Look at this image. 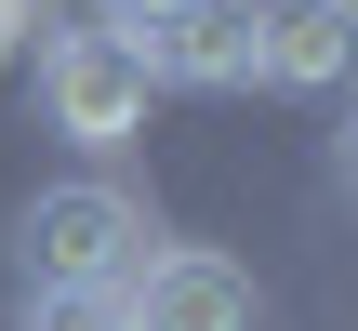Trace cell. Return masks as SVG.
Segmentation results:
<instances>
[{
  "label": "cell",
  "mask_w": 358,
  "mask_h": 331,
  "mask_svg": "<svg viewBox=\"0 0 358 331\" xmlns=\"http://www.w3.org/2000/svg\"><path fill=\"white\" fill-rule=\"evenodd\" d=\"M159 13H186V0H93V27H120V40H146Z\"/></svg>",
  "instance_id": "obj_7"
},
{
  "label": "cell",
  "mask_w": 358,
  "mask_h": 331,
  "mask_svg": "<svg viewBox=\"0 0 358 331\" xmlns=\"http://www.w3.org/2000/svg\"><path fill=\"white\" fill-rule=\"evenodd\" d=\"M0 331H120V305H13Z\"/></svg>",
  "instance_id": "obj_6"
},
{
  "label": "cell",
  "mask_w": 358,
  "mask_h": 331,
  "mask_svg": "<svg viewBox=\"0 0 358 331\" xmlns=\"http://www.w3.org/2000/svg\"><path fill=\"white\" fill-rule=\"evenodd\" d=\"M40 27V0H0V66H13V40Z\"/></svg>",
  "instance_id": "obj_8"
},
{
  "label": "cell",
  "mask_w": 358,
  "mask_h": 331,
  "mask_svg": "<svg viewBox=\"0 0 358 331\" xmlns=\"http://www.w3.org/2000/svg\"><path fill=\"white\" fill-rule=\"evenodd\" d=\"M13 265H27L40 305H106V292L146 265V212H133L120 186H40V199L13 212Z\"/></svg>",
  "instance_id": "obj_1"
},
{
  "label": "cell",
  "mask_w": 358,
  "mask_h": 331,
  "mask_svg": "<svg viewBox=\"0 0 358 331\" xmlns=\"http://www.w3.org/2000/svg\"><path fill=\"white\" fill-rule=\"evenodd\" d=\"M120 331H252V265H226V252H146L120 292Z\"/></svg>",
  "instance_id": "obj_3"
},
{
  "label": "cell",
  "mask_w": 358,
  "mask_h": 331,
  "mask_svg": "<svg viewBox=\"0 0 358 331\" xmlns=\"http://www.w3.org/2000/svg\"><path fill=\"white\" fill-rule=\"evenodd\" d=\"M133 53H146V80H173V93H239V80H252V0H186V13H159Z\"/></svg>",
  "instance_id": "obj_4"
},
{
  "label": "cell",
  "mask_w": 358,
  "mask_h": 331,
  "mask_svg": "<svg viewBox=\"0 0 358 331\" xmlns=\"http://www.w3.org/2000/svg\"><path fill=\"white\" fill-rule=\"evenodd\" d=\"M146 93H159V80H146V53H133L120 27H53V40H40V133H66V146L106 159V146L146 133Z\"/></svg>",
  "instance_id": "obj_2"
},
{
  "label": "cell",
  "mask_w": 358,
  "mask_h": 331,
  "mask_svg": "<svg viewBox=\"0 0 358 331\" xmlns=\"http://www.w3.org/2000/svg\"><path fill=\"white\" fill-rule=\"evenodd\" d=\"M345 53H358V0H252V80L332 93Z\"/></svg>",
  "instance_id": "obj_5"
}]
</instances>
